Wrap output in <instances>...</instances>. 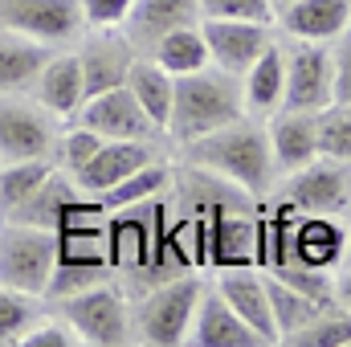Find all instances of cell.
I'll return each instance as SVG.
<instances>
[{
	"label": "cell",
	"mask_w": 351,
	"mask_h": 347,
	"mask_svg": "<svg viewBox=\"0 0 351 347\" xmlns=\"http://www.w3.org/2000/svg\"><path fill=\"white\" fill-rule=\"evenodd\" d=\"M348 254H351V237H348Z\"/></svg>",
	"instance_id": "cell-42"
},
{
	"label": "cell",
	"mask_w": 351,
	"mask_h": 347,
	"mask_svg": "<svg viewBox=\"0 0 351 347\" xmlns=\"http://www.w3.org/2000/svg\"><path fill=\"white\" fill-rule=\"evenodd\" d=\"M78 4H82V16L90 29H114L135 8V0H78Z\"/></svg>",
	"instance_id": "cell-38"
},
{
	"label": "cell",
	"mask_w": 351,
	"mask_h": 347,
	"mask_svg": "<svg viewBox=\"0 0 351 347\" xmlns=\"http://www.w3.org/2000/svg\"><path fill=\"white\" fill-rule=\"evenodd\" d=\"M200 16H241V21H269V0H200Z\"/></svg>",
	"instance_id": "cell-37"
},
{
	"label": "cell",
	"mask_w": 351,
	"mask_h": 347,
	"mask_svg": "<svg viewBox=\"0 0 351 347\" xmlns=\"http://www.w3.org/2000/svg\"><path fill=\"white\" fill-rule=\"evenodd\" d=\"M335 102L351 106V29L343 33L339 49H335Z\"/></svg>",
	"instance_id": "cell-39"
},
{
	"label": "cell",
	"mask_w": 351,
	"mask_h": 347,
	"mask_svg": "<svg viewBox=\"0 0 351 347\" xmlns=\"http://www.w3.org/2000/svg\"><path fill=\"white\" fill-rule=\"evenodd\" d=\"M58 307H62V319L78 331L82 344L119 347L131 339L127 298L110 282H94L86 290H78V294H66V298H58Z\"/></svg>",
	"instance_id": "cell-5"
},
{
	"label": "cell",
	"mask_w": 351,
	"mask_h": 347,
	"mask_svg": "<svg viewBox=\"0 0 351 347\" xmlns=\"http://www.w3.org/2000/svg\"><path fill=\"white\" fill-rule=\"evenodd\" d=\"M110 278V265H90V261H58L53 265V278H49V298H66V294H78L94 282H106Z\"/></svg>",
	"instance_id": "cell-34"
},
{
	"label": "cell",
	"mask_w": 351,
	"mask_h": 347,
	"mask_svg": "<svg viewBox=\"0 0 351 347\" xmlns=\"http://www.w3.org/2000/svg\"><path fill=\"white\" fill-rule=\"evenodd\" d=\"M49 45L45 41H33V37H21L12 29H0V94H12V90L37 82V74L45 70L49 62Z\"/></svg>",
	"instance_id": "cell-21"
},
{
	"label": "cell",
	"mask_w": 351,
	"mask_h": 347,
	"mask_svg": "<svg viewBox=\"0 0 351 347\" xmlns=\"http://www.w3.org/2000/svg\"><path fill=\"white\" fill-rule=\"evenodd\" d=\"M53 265H58V233L53 229H37V225H21V221H8L0 229V286L41 298L49 290Z\"/></svg>",
	"instance_id": "cell-3"
},
{
	"label": "cell",
	"mask_w": 351,
	"mask_h": 347,
	"mask_svg": "<svg viewBox=\"0 0 351 347\" xmlns=\"http://www.w3.org/2000/svg\"><path fill=\"white\" fill-rule=\"evenodd\" d=\"M319 123V156L323 160H339L351 164V106L348 102H331L315 115Z\"/></svg>",
	"instance_id": "cell-31"
},
{
	"label": "cell",
	"mask_w": 351,
	"mask_h": 347,
	"mask_svg": "<svg viewBox=\"0 0 351 347\" xmlns=\"http://www.w3.org/2000/svg\"><path fill=\"white\" fill-rule=\"evenodd\" d=\"M168 168H164V160H152L147 168H139V172H131L127 180H119L114 188H106V192H98V200L106 204V213H119V208H135V204H143V200H156L160 196V188L168 184Z\"/></svg>",
	"instance_id": "cell-29"
},
{
	"label": "cell",
	"mask_w": 351,
	"mask_h": 347,
	"mask_svg": "<svg viewBox=\"0 0 351 347\" xmlns=\"http://www.w3.org/2000/svg\"><path fill=\"white\" fill-rule=\"evenodd\" d=\"M335 102V49L327 41H298V49L286 58V98L282 110H311Z\"/></svg>",
	"instance_id": "cell-6"
},
{
	"label": "cell",
	"mask_w": 351,
	"mask_h": 347,
	"mask_svg": "<svg viewBox=\"0 0 351 347\" xmlns=\"http://www.w3.org/2000/svg\"><path fill=\"white\" fill-rule=\"evenodd\" d=\"M269 143H274V160L286 172H298L306 164L319 160V123L311 110H282L269 127Z\"/></svg>",
	"instance_id": "cell-18"
},
{
	"label": "cell",
	"mask_w": 351,
	"mask_h": 347,
	"mask_svg": "<svg viewBox=\"0 0 351 347\" xmlns=\"http://www.w3.org/2000/svg\"><path fill=\"white\" fill-rule=\"evenodd\" d=\"M343 254H348V233H343L331 217H311V213H298V221H294V246H290V261L331 270V265L343 258Z\"/></svg>",
	"instance_id": "cell-19"
},
{
	"label": "cell",
	"mask_w": 351,
	"mask_h": 347,
	"mask_svg": "<svg viewBox=\"0 0 351 347\" xmlns=\"http://www.w3.org/2000/svg\"><path fill=\"white\" fill-rule=\"evenodd\" d=\"M184 147H188V156H192L200 168L225 176L229 184H237V188H245V192H254V196H262L265 188H269L274 168H278V164H274L269 131H262V127L250 123V119L225 123V127H217V131H208V135H200V139H192V143H184Z\"/></svg>",
	"instance_id": "cell-1"
},
{
	"label": "cell",
	"mask_w": 351,
	"mask_h": 347,
	"mask_svg": "<svg viewBox=\"0 0 351 347\" xmlns=\"http://www.w3.org/2000/svg\"><path fill=\"white\" fill-rule=\"evenodd\" d=\"M286 4H294V0H269V8H274V12H282Z\"/></svg>",
	"instance_id": "cell-41"
},
{
	"label": "cell",
	"mask_w": 351,
	"mask_h": 347,
	"mask_svg": "<svg viewBox=\"0 0 351 347\" xmlns=\"http://www.w3.org/2000/svg\"><path fill=\"white\" fill-rule=\"evenodd\" d=\"M269 274L282 278L286 286H294L298 294H306V298H315V302H323V307H335V282H331L327 270L302 265V261H286V265H269Z\"/></svg>",
	"instance_id": "cell-32"
},
{
	"label": "cell",
	"mask_w": 351,
	"mask_h": 347,
	"mask_svg": "<svg viewBox=\"0 0 351 347\" xmlns=\"http://www.w3.org/2000/svg\"><path fill=\"white\" fill-rule=\"evenodd\" d=\"M200 282L196 278H164L156 282V290L139 302L131 327L143 344L152 347H176L188 344V327H192V315H196V302H200Z\"/></svg>",
	"instance_id": "cell-4"
},
{
	"label": "cell",
	"mask_w": 351,
	"mask_h": 347,
	"mask_svg": "<svg viewBox=\"0 0 351 347\" xmlns=\"http://www.w3.org/2000/svg\"><path fill=\"white\" fill-rule=\"evenodd\" d=\"M82 62V82H86V98L102 94V90L127 86V74H131V62H135V45L131 37H114V33H102L82 45L78 53Z\"/></svg>",
	"instance_id": "cell-15"
},
{
	"label": "cell",
	"mask_w": 351,
	"mask_h": 347,
	"mask_svg": "<svg viewBox=\"0 0 351 347\" xmlns=\"http://www.w3.org/2000/svg\"><path fill=\"white\" fill-rule=\"evenodd\" d=\"M37 102L53 115V119H70L82 110L86 102V82H82V62L78 53H62L49 58L45 70L37 74Z\"/></svg>",
	"instance_id": "cell-17"
},
{
	"label": "cell",
	"mask_w": 351,
	"mask_h": 347,
	"mask_svg": "<svg viewBox=\"0 0 351 347\" xmlns=\"http://www.w3.org/2000/svg\"><path fill=\"white\" fill-rule=\"evenodd\" d=\"M127 90L139 98V106L152 115V123L160 131H168V119H172V98H176V78L152 58H135L131 62V74H127Z\"/></svg>",
	"instance_id": "cell-22"
},
{
	"label": "cell",
	"mask_w": 351,
	"mask_h": 347,
	"mask_svg": "<svg viewBox=\"0 0 351 347\" xmlns=\"http://www.w3.org/2000/svg\"><path fill=\"white\" fill-rule=\"evenodd\" d=\"M188 344L196 347H265L262 335L225 302L221 290H200L192 327H188Z\"/></svg>",
	"instance_id": "cell-13"
},
{
	"label": "cell",
	"mask_w": 351,
	"mask_h": 347,
	"mask_svg": "<svg viewBox=\"0 0 351 347\" xmlns=\"http://www.w3.org/2000/svg\"><path fill=\"white\" fill-rule=\"evenodd\" d=\"M82 25L86 16L78 0H0V29H12L45 45L78 37Z\"/></svg>",
	"instance_id": "cell-9"
},
{
	"label": "cell",
	"mask_w": 351,
	"mask_h": 347,
	"mask_svg": "<svg viewBox=\"0 0 351 347\" xmlns=\"http://www.w3.org/2000/svg\"><path fill=\"white\" fill-rule=\"evenodd\" d=\"M335 302L351 311V270L343 274V278H335Z\"/></svg>",
	"instance_id": "cell-40"
},
{
	"label": "cell",
	"mask_w": 351,
	"mask_h": 347,
	"mask_svg": "<svg viewBox=\"0 0 351 347\" xmlns=\"http://www.w3.org/2000/svg\"><path fill=\"white\" fill-rule=\"evenodd\" d=\"M152 160H160V156L152 152L147 139H106L86 168L74 172V184H78L82 192H94V196H98V192L114 188L119 180H127L131 172L147 168Z\"/></svg>",
	"instance_id": "cell-14"
},
{
	"label": "cell",
	"mask_w": 351,
	"mask_h": 347,
	"mask_svg": "<svg viewBox=\"0 0 351 347\" xmlns=\"http://www.w3.org/2000/svg\"><path fill=\"white\" fill-rule=\"evenodd\" d=\"M78 331L66 323V319H37L25 335H21V347H78Z\"/></svg>",
	"instance_id": "cell-36"
},
{
	"label": "cell",
	"mask_w": 351,
	"mask_h": 347,
	"mask_svg": "<svg viewBox=\"0 0 351 347\" xmlns=\"http://www.w3.org/2000/svg\"><path fill=\"white\" fill-rule=\"evenodd\" d=\"M278 21L298 41H331L351 29V0H294L278 12Z\"/></svg>",
	"instance_id": "cell-16"
},
{
	"label": "cell",
	"mask_w": 351,
	"mask_h": 347,
	"mask_svg": "<svg viewBox=\"0 0 351 347\" xmlns=\"http://www.w3.org/2000/svg\"><path fill=\"white\" fill-rule=\"evenodd\" d=\"M78 200V188L66 180V176H49L21 208H12L8 213V221H21V225H37V229H58V221H62V213L70 208Z\"/></svg>",
	"instance_id": "cell-26"
},
{
	"label": "cell",
	"mask_w": 351,
	"mask_h": 347,
	"mask_svg": "<svg viewBox=\"0 0 351 347\" xmlns=\"http://www.w3.org/2000/svg\"><path fill=\"white\" fill-rule=\"evenodd\" d=\"M49 176H53L49 160H4L0 164V213L8 217L12 208H21Z\"/></svg>",
	"instance_id": "cell-28"
},
{
	"label": "cell",
	"mask_w": 351,
	"mask_h": 347,
	"mask_svg": "<svg viewBox=\"0 0 351 347\" xmlns=\"http://www.w3.org/2000/svg\"><path fill=\"white\" fill-rule=\"evenodd\" d=\"M152 58L172 74V78H184V74H196V70H208V45H204V33L196 25H180V29H168L156 45H152Z\"/></svg>",
	"instance_id": "cell-24"
},
{
	"label": "cell",
	"mask_w": 351,
	"mask_h": 347,
	"mask_svg": "<svg viewBox=\"0 0 351 347\" xmlns=\"http://www.w3.org/2000/svg\"><path fill=\"white\" fill-rule=\"evenodd\" d=\"M282 98H286V53L269 45L245 70V106L254 115H274L282 110Z\"/></svg>",
	"instance_id": "cell-23"
},
{
	"label": "cell",
	"mask_w": 351,
	"mask_h": 347,
	"mask_svg": "<svg viewBox=\"0 0 351 347\" xmlns=\"http://www.w3.org/2000/svg\"><path fill=\"white\" fill-rule=\"evenodd\" d=\"M282 344H290V347H351V311L335 302V307L319 311L306 327H298L294 335H286Z\"/></svg>",
	"instance_id": "cell-30"
},
{
	"label": "cell",
	"mask_w": 351,
	"mask_h": 347,
	"mask_svg": "<svg viewBox=\"0 0 351 347\" xmlns=\"http://www.w3.org/2000/svg\"><path fill=\"white\" fill-rule=\"evenodd\" d=\"M102 143H106V139H102L98 131H90L86 123L70 127V131L62 135V143H58V147H62V164H66L70 172H82L90 160L98 156V147H102Z\"/></svg>",
	"instance_id": "cell-35"
},
{
	"label": "cell",
	"mask_w": 351,
	"mask_h": 347,
	"mask_svg": "<svg viewBox=\"0 0 351 347\" xmlns=\"http://www.w3.org/2000/svg\"><path fill=\"white\" fill-rule=\"evenodd\" d=\"M37 323V307L33 294L0 286V347L4 344H21V335Z\"/></svg>",
	"instance_id": "cell-33"
},
{
	"label": "cell",
	"mask_w": 351,
	"mask_h": 347,
	"mask_svg": "<svg viewBox=\"0 0 351 347\" xmlns=\"http://www.w3.org/2000/svg\"><path fill=\"white\" fill-rule=\"evenodd\" d=\"M245 90L237 82V74L229 70H196L176 78V98H172V119H168V135L180 143H192L225 123L245 119Z\"/></svg>",
	"instance_id": "cell-2"
},
{
	"label": "cell",
	"mask_w": 351,
	"mask_h": 347,
	"mask_svg": "<svg viewBox=\"0 0 351 347\" xmlns=\"http://www.w3.org/2000/svg\"><path fill=\"white\" fill-rule=\"evenodd\" d=\"M217 290L225 294V302L262 335V344H278V323L269 311V290H265V274L254 270V261L245 265H221L217 274Z\"/></svg>",
	"instance_id": "cell-12"
},
{
	"label": "cell",
	"mask_w": 351,
	"mask_h": 347,
	"mask_svg": "<svg viewBox=\"0 0 351 347\" xmlns=\"http://www.w3.org/2000/svg\"><path fill=\"white\" fill-rule=\"evenodd\" d=\"M258 233H262V225H254L245 217H217L208 229V258L217 265L258 261Z\"/></svg>",
	"instance_id": "cell-25"
},
{
	"label": "cell",
	"mask_w": 351,
	"mask_h": 347,
	"mask_svg": "<svg viewBox=\"0 0 351 347\" xmlns=\"http://www.w3.org/2000/svg\"><path fill=\"white\" fill-rule=\"evenodd\" d=\"M265 290H269V311H274V323H278V344H282L286 335H294L298 327H306L319 311H327L323 302L298 294L294 286H286V282L274 278V274H265Z\"/></svg>",
	"instance_id": "cell-27"
},
{
	"label": "cell",
	"mask_w": 351,
	"mask_h": 347,
	"mask_svg": "<svg viewBox=\"0 0 351 347\" xmlns=\"http://www.w3.org/2000/svg\"><path fill=\"white\" fill-rule=\"evenodd\" d=\"M53 147L58 127L41 102L0 98V160H49Z\"/></svg>",
	"instance_id": "cell-10"
},
{
	"label": "cell",
	"mask_w": 351,
	"mask_h": 347,
	"mask_svg": "<svg viewBox=\"0 0 351 347\" xmlns=\"http://www.w3.org/2000/svg\"><path fill=\"white\" fill-rule=\"evenodd\" d=\"M78 123H86L90 131H98L102 139H152L160 131L127 86L102 90V94L86 98L82 110H78Z\"/></svg>",
	"instance_id": "cell-11"
},
{
	"label": "cell",
	"mask_w": 351,
	"mask_h": 347,
	"mask_svg": "<svg viewBox=\"0 0 351 347\" xmlns=\"http://www.w3.org/2000/svg\"><path fill=\"white\" fill-rule=\"evenodd\" d=\"M286 204L311 217H339L351 208V168L339 160H315L290 176L286 184Z\"/></svg>",
	"instance_id": "cell-8"
},
{
	"label": "cell",
	"mask_w": 351,
	"mask_h": 347,
	"mask_svg": "<svg viewBox=\"0 0 351 347\" xmlns=\"http://www.w3.org/2000/svg\"><path fill=\"white\" fill-rule=\"evenodd\" d=\"M204 33V45H208V58L217 70H229V74H245L265 49L274 45V33H269V21H241V16H204L200 25Z\"/></svg>",
	"instance_id": "cell-7"
},
{
	"label": "cell",
	"mask_w": 351,
	"mask_h": 347,
	"mask_svg": "<svg viewBox=\"0 0 351 347\" xmlns=\"http://www.w3.org/2000/svg\"><path fill=\"white\" fill-rule=\"evenodd\" d=\"M200 16V0H135L127 25H131V45H156L168 29L192 25Z\"/></svg>",
	"instance_id": "cell-20"
}]
</instances>
